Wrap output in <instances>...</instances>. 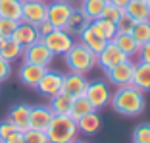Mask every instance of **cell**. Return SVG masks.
Here are the masks:
<instances>
[{"mask_svg":"<svg viewBox=\"0 0 150 143\" xmlns=\"http://www.w3.org/2000/svg\"><path fill=\"white\" fill-rule=\"evenodd\" d=\"M110 104L115 112L123 116H139L146 108V99L144 93L139 91L135 85H123V87H117L115 93H112Z\"/></svg>","mask_w":150,"mask_h":143,"instance_id":"obj_1","label":"cell"},{"mask_svg":"<svg viewBox=\"0 0 150 143\" xmlns=\"http://www.w3.org/2000/svg\"><path fill=\"white\" fill-rule=\"evenodd\" d=\"M64 58H66V64L69 68V72L83 74V76H87L88 72L93 70V68H96V64H98L96 52H93L81 41L79 43H73V46L64 54Z\"/></svg>","mask_w":150,"mask_h":143,"instance_id":"obj_2","label":"cell"},{"mask_svg":"<svg viewBox=\"0 0 150 143\" xmlns=\"http://www.w3.org/2000/svg\"><path fill=\"white\" fill-rule=\"evenodd\" d=\"M44 134L48 137V143H71L73 139H77L79 130H77V122L71 120L69 116L54 114Z\"/></svg>","mask_w":150,"mask_h":143,"instance_id":"obj_3","label":"cell"},{"mask_svg":"<svg viewBox=\"0 0 150 143\" xmlns=\"http://www.w3.org/2000/svg\"><path fill=\"white\" fill-rule=\"evenodd\" d=\"M73 8L75 6L69 0H52L48 2V8H46V19L54 25V29H64Z\"/></svg>","mask_w":150,"mask_h":143,"instance_id":"obj_4","label":"cell"},{"mask_svg":"<svg viewBox=\"0 0 150 143\" xmlns=\"http://www.w3.org/2000/svg\"><path fill=\"white\" fill-rule=\"evenodd\" d=\"M23 62H29V64H37V66H44L48 68L52 64V58L54 54L48 50V46L44 45L42 41H37L33 45L25 46L23 49V54H21Z\"/></svg>","mask_w":150,"mask_h":143,"instance_id":"obj_5","label":"cell"},{"mask_svg":"<svg viewBox=\"0 0 150 143\" xmlns=\"http://www.w3.org/2000/svg\"><path fill=\"white\" fill-rule=\"evenodd\" d=\"M46 8L48 2L46 0H25L21 2V21L37 25L42 19H46Z\"/></svg>","mask_w":150,"mask_h":143,"instance_id":"obj_6","label":"cell"},{"mask_svg":"<svg viewBox=\"0 0 150 143\" xmlns=\"http://www.w3.org/2000/svg\"><path fill=\"white\" fill-rule=\"evenodd\" d=\"M85 97L91 101V104H93L94 110H100V108H104V107L110 104L112 93H110L108 83H104V81H88V87H87Z\"/></svg>","mask_w":150,"mask_h":143,"instance_id":"obj_7","label":"cell"},{"mask_svg":"<svg viewBox=\"0 0 150 143\" xmlns=\"http://www.w3.org/2000/svg\"><path fill=\"white\" fill-rule=\"evenodd\" d=\"M42 43L48 46V50L54 56H56V54H62L64 56V54L73 46L75 41H73V37H71L69 33H66L64 29H54L50 35H46L42 39Z\"/></svg>","mask_w":150,"mask_h":143,"instance_id":"obj_8","label":"cell"},{"mask_svg":"<svg viewBox=\"0 0 150 143\" xmlns=\"http://www.w3.org/2000/svg\"><path fill=\"white\" fill-rule=\"evenodd\" d=\"M62 85H64V74L62 72L46 70L35 89H39L40 95H44V97L50 99V97H54V95L62 93Z\"/></svg>","mask_w":150,"mask_h":143,"instance_id":"obj_9","label":"cell"},{"mask_svg":"<svg viewBox=\"0 0 150 143\" xmlns=\"http://www.w3.org/2000/svg\"><path fill=\"white\" fill-rule=\"evenodd\" d=\"M96 56H98V64H96V66H100L104 72L112 70L114 66H117V64H121V62H125V60H127V56H125V54L121 52L117 46H115L114 41H108L106 46H104V49H102Z\"/></svg>","mask_w":150,"mask_h":143,"instance_id":"obj_10","label":"cell"},{"mask_svg":"<svg viewBox=\"0 0 150 143\" xmlns=\"http://www.w3.org/2000/svg\"><path fill=\"white\" fill-rule=\"evenodd\" d=\"M133 70H135V62L131 58H127L125 62L114 66L112 70L106 72V77L110 83H114L115 87H123V85H131L133 79Z\"/></svg>","mask_w":150,"mask_h":143,"instance_id":"obj_11","label":"cell"},{"mask_svg":"<svg viewBox=\"0 0 150 143\" xmlns=\"http://www.w3.org/2000/svg\"><path fill=\"white\" fill-rule=\"evenodd\" d=\"M88 81L83 74H75V72H69V74H64V85H62V93L69 95L71 99L83 97L87 93Z\"/></svg>","mask_w":150,"mask_h":143,"instance_id":"obj_12","label":"cell"},{"mask_svg":"<svg viewBox=\"0 0 150 143\" xmlns=\"http://www.w3.org/2000/svg\"><path fill=\"white\" fill-rule=\"evenodd\" d=\"M88 25H91V19L87 18V14H85L81 8H77V6H75L73 12L69 14V18H67L66 25H64V31L69 33L71 37H79Z\"/></svg>","mask_w":150,"mask_h":143,"instance_id":"obj_13","label":"cell"},{"mask_svg":"<svg viewBox=\"0 0 150 143\" xmlns=\"http://www.w3.org/2000/svg\"><path fill=\"white\" fill-rule=\"evenodd\" d=\"M48 70V68L44 66H37V64H29V62H23L18 70V77L23 85L27 87H37L40 81V77L44 76V72Z\"/></svg>","mask_w":150,"mask_h":143,"instance_id":"obj_14","label":"cell"},{"mask_svg":"<svg viewBox=\"0 0 150 143\" xmlns=\"http://www.w3.org/2000/svg\"><path fill=\"white\" fill-rule=\"evenodd\" d=\"M52 116H54L52 110L46 104H35V107H31V114H29V128L31 130L46 132Z\"/></svg>","mask_w":150,"mask_h":143,"instance_id":"obj_15","label":"cell"},{"mask_svg":"<svg viewBox=\"0 0 150 143\" xmlns=\"http://www.w3.org/2000/svg\"><path fill=\"white\" fill-rule=\"evenodd\" d=\"M29 114H31V107L25 103H18L8 110V120L16 126V130L27 132L29 130Z\"/></svg>","mask_w":150,"mask_h":143,"instance_id":"obj_16","label":"cell"},{"mask_svg":"<svg viewBox=\"0 0 150 143\" xmlns=\"http://www.w3.org/2000/svg\"><path fill=\"white\" fill-rule=\"evenodd\" d=\"M13 41H18L19 45L25 49V46L33 45V43H37V41H40L39 33H37V27L31 25V23H25V21H19L18 27H16V31H13L12 35Z\"/></svg>","mask_w":150,"mask_h":143,"instance_id":"obj_17","label":"cell"},{"mask_svg":"<svg viewBox=\"0 0 150 143\" xmlns=\"http://www.w3.org/2000/svg\"><path fill=\"white\" fill-rule=\"evenodd\" d=\"M131 85H135V87H137L139 91H142V93H148L150 91V64L135 62Z\"/></svg>","mask_w":150,"mask_h":143,"instance_id":"obj_18","label":"cell"},{"mask_svg":"<svg viewBox=\"0 0 150 143\" xmlns=\"http://www.w3.org/2000/svg\"><path fill=\"white\" fill-rule=\"evenodd\" d=\"M114 43H115V46L127 56V58L139 54V49H141L139 43L135 41V37H133L131 33H117V35L114 37Z\"/></svg>","mask_w":150,"mask_h":143,"instance_id":"obj_19","label":"cell"},{"mask_svg":"<svg viewBox=\"0 0 150 143\" xmlns=\"http://www.w3.org/2000/svg\"><path fill=\"white\" fill-rule=\"evenodd\" d=\"M71 104H73V99H71L69 95L58 93V95H54V97H50L48 108L52 110V114H56V116H69Z\"/></svg>","mask_w":150,"mask_h":143,"instance_id":"obj_20","label":"cell"},{"mask_svg":"<svg viewBox=\"0 0 150 143\" xmlns=\"http://www.w3.org/2000/svg\"><path fill=\"white\" fill-rule=\"evenodd\" d=\"M100 128H102V120H100L98 110L88 112V114H85L83 118H79V120H77V130L83 132V134H87V135L96 134Z\"/></svg>","mask_w":150,"mask_h":143,"instance_id":"obj_21","label":"cell"},{"mask_svg":"<svg viewBox=\"0 0 150 143\" xmlns=\"http://www.w3.org/2000/svg\"><path fill=\"white\" fill-rule=\"evenodd\" d=\"M21 54H23V46L19 45L18 41H13L12 37L0 41V56H2L4 60L13 62V60L21 58Z\"/></svg>","mask_w":150,"mask_h":143,"instance_id":"obj_22","label":"cell"},{"mask_svg":"<svg viewBox=\"0 0 150 143\" xmlns=\"http://www.w3.org/2000/svg\"><path fill=\"white\" fill-rule=\"evenodd\" d=\"M127 16H131L135 21H146L150 19V10L146 6V0H129V4L123 10Z\"/></svg>","mask_w":150,"mask_h":143,"instance_id":"obj_23","label":"cell"},{"mask_svg":"<svg viewBox=\"0 0 150 143\" xmlns=\"http://www.w3.org/2000/svg\"><path fill=\"white\" fill-rule=\"evenodd\" d=\"M91 27L102 37L104 41H114V37L117 35V29H115V23L110 21V19H104V18H96L91 21Z\"/></svg>","mask_w":150,"mask_h":143,"instance_id":"obj_24","label":"cell"},{"mask_svg":"<svg viewBox=\"0 0 150 143\" xmlns=\"http://www.w3.org/2000/svg\"><path fill=\"white\" fill-rule=\"evenodd\" d=\"M79 37H81V43H83V45H87L88 49L93 50V52H96V54L100 52V50L104 49V46H106V43H108V41L102 39V37L98 35V33L94 31V29H93L91 25H88V27L85 29L83 33H81Z\"/></svg>","mask_w":150,"mask_h":143,"instance_id":"obj_25","label":"cell"},{"mask_svg":"<svg viewBox=\"0 0 150 143\" xmlns=\"http://www.w3.org/2000/svg\"><path fill=\"white\" fill-rule=\"evenodd\" d=\"M0 18L21 21V2L19 0H0Z\"/></svg>","mask_w":150,"mask_h":143,"instance_id":"obj_26","label":"cell"},{"mask_svg":"<svg viewBox=\"0 0 150 143\" xmlns=\"http://www.w3.org/2000/svg\"><path fill=\"white\" fill-rule=\"evenodd\" d=\"M106 4H108V0H81L79 8L83 10V12L87 14V18L93 21V19H96V18L102 16Z\"/></svg>","mask_w":150,"mask_h":143,"instance_id":"obj_27","label":"cell"},{"mask_svg":"<svg viewBox=\"0 0 150 143\" xmlns=\"http://www.w3.org/2000/svg\"><path fill=\"white\" fill-rule=\"evenodd\" d=\"M93 104H91V101H88L87 97H77L73 99V104H71V110H69V118L71 120H79V118H83L85 114H88V112H93Z\"/></svg>","mask_w":150,"mask_h":143,"instance_id":"obj_28","label":"cell"},{"mask_svg":"<svg viewBox=\"0 0 150 143\" xmlns=\"http://www.w3.org/2000/svg\"><path fill=\"white\" fill-rule=\"evenodd\" d=\"M131 35L135 37V41L139 43V46L150 43V19H146V21H137V25H135V29H133Z\"/></svg>","mask_w":150,"mask_h":143,"instance_id":"obj_29","label":"cell"},{"mask_svg":"<svg viewBox=\"0 0 150 143\" xmlns=\"http://www.w3.org/2000/svg\"><path fill=\"white\" fill-rule=\"evenodd\" d=\"M135 25H137V21H135L131 16H127L125 12L121 14L119 19L115 21V29H117V33H133Z\"/></svg>","mask_w":150,"mask_h":143,"instance_id":"obj_30","label":"cell"},{"mask_svg":"<svg viewBox=\"0 0 150 143\" xmlns=\"http://www.w3.org/2000/svg\"><path fill=\"white\" fill-rule=\"evenodd\" d=\"M133 143H150V124H139L133 130Z\"/></svg>","mask_w":150,"mask_h":143,"instance_id":"obj_31","label":"cell"},{"mask_svg":"<svg viewBox=\"0 0 150 143\" xmlns=\"http://www.w3.org/2000/svg\"><path fill=\"white\" fill-rule=\"evenodd\" d=\"M23 143H48V137L44 132L29 128L27 132H23Z\"/></svg>","mask_w":150,"mask_h":143,"instance_id":"obj_32","label":"cell"},{"mask_svg":"<svg viewBox=\"0 0 150 143\" xmlns=\"http://www.w3.org/2000/svg\"><path fill=\"white\" fill-rule=\"evenodd\" d=\"M19 21H13V19H6V18H0V39H10L16 31Z\"/></svg>","mask_w":150,"mask_h":143,"instance_id":"obj_33","label":"cell"},{"mask_svg":"<svg viewBox=\"0 0 150 143\" xmlns=\"http://www.w3.org/2000/svg\"><path fill=\"white\" fill-rule=\"evenodd\" d=\"M123 14V10H119V8H115V6H112V4H106V8H104V12H102V16L100 18H104V19H110V21H117L119 19V16Z\"/></svg>","mask_w":150,"mask_h":143,"instance_id":"obj_34","label":"cell"},{"mask_svg":"<svg viewBox=\"0 0 150 143\" xmlns=\"http://www.w3.org/2000/svg\"><path fill=\"white\" fill-rule=\"evenodd\" d=\"M16 132V126L12 124V122L6 118V120H0V141L4 143V139L8 137L10 134H13Z\"/></svg>","mask_w":150,"mask_h":143,"instance_id":"obj_35","label":"cell"},{"mask_svg":"<svg viewBox=\"0 0 150 143\" xmlns=\"http://www.w3.org/2000/svg\"><path fill=\"white\" fill-rule=\"evenodd\" d=\"M35 27H37V33H39L40 41H42V39H44L46 35H50V33L54 31V25H52V23L48 21V19H42V21H40V23H37Z\"/></svg>","mask_w":150,"mask_h":143,"instance_id":"obj_36","label":"cell"},{"mask_svg":"<svg viewBox=\"0 0 150 143\" xmlns=\"http://www.w3.org/2000/svg\"><path fill=\"white\" fill-rule=\"evenodd\" d=\"M10 76H12V62H8V60H4L0 56V83L6 81Z\"/></svg>","mask_w":150,"mask_h":143,"instance_id":"obj_37","label":"cell"},{"mask_svg":"<svg viewBox=\"0 0 150 143\" xmlns=\"http://www.w3.org/2000/svg\"><path fill=\"white\" fill-rule=\"evenodd\" d=\"M139 62L150 64V43H146L139 49Z\"/></svg>","mask_w":150,"mask_h":143,"instance_id":"obj_38","label":"cell"},{"mask_svg":"<svg viewBox=\"0 0 150 143\" xmlns=\"http://www.w3.org/2000/svg\"><path fill=\"white\" fill-rule=\"evenodd\" d=\"M4 143H23V132L16 130L13 134H10L8 137L4 139Z\"/></svg>","mask_w":150,"mask_h":143,"instance_id":"obj_39","label":"cell"},{"mask_svg":"<svg viewBox=\"0 0 150 143\" xmlns=\"http://www.w3.org/2000/svg\"><path fill=\"white\" fill-rule=\"evenodd\" d=\"M108 4L115 6V8H119V10H125V6L129 4V0H108Z\"/></svg>","mask_w":150,"mask_h":143,"instance_id":"obj_40","label":"cell"},{"mask_svg":"<svg viewBox=\"0 0 150 143\" xmlns=\"http://www.w3.org/2000/svg\"><path fill=\"white\" fill-rule=\"evenodd\" d=\"M71 143H85V141H81V139H73Z\"/></svg>","mask_w":150,"mask_h":143,"instance_id":"obj_41","label":"cell"},{"mask_svg":"<svg viewBox=\"0 0 150 143\" xmlns=\"http://www.w3.org/2000/svg\"><path fill=\"white\" fill-rule=\"evenodd\" d=\"M146 6H148V10H150V0H146Z\"/></svg>","mask_w":150,"mask_h":143,"instance_id":"obj_42","label":"cell"},{"mask_svg":"<svg viewBox=\"0 0 150 143\" xmlns=\"http://www.w3.org/2000/svg\"><path fill=\"white\" fill-rule=\"evenodd\" d=\"M19 2H25V0H19Z\"/></svg>","mask_w":150,"mask_h":143,"instance_id":"obj_43","label":"cell"},{"mask_svg":"<svg viewBox=\"0 0 150 143\" xmlns=\"http://www.w3.org/2000/svg\"><path fill=\"white\" fill-rule=\"evenodd\" d=\"M0 143H2V141H0Z\"/></svg>","mask_w":150,"mask_h":143,"instance_id":"obj_44","label":"cell"},{"mask_svg":"<svg viewBox=\"0 0 150 143\" xmlns=\"http://www.w3.org/2000/svg\"><path fill=\"white\" fill-rule=\"evenodd\" d=\"M0 41H2V39H0Z\"/></svg>","mask_w":150,"mask_h":143,"instance_id":"obj_45","label":"cell"}]
</instances>
